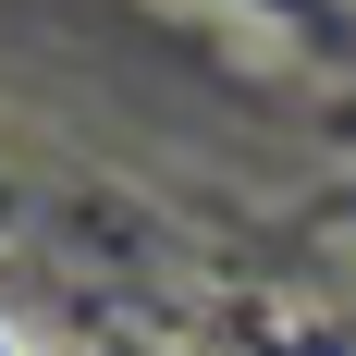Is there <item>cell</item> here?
<instances>
[{
    "instance_id": "cell-1",
    "label": "cell",
    "mask_w": 356,
    "mask_h": 356,
    "mask_svg": "<svg viewBox=\"0 0 356 356\" xmlns=\"http://www.w3.org/2000/svg\"><path fill=\"white\" fill-rule=\"evenodd\" d=\"M0 356H49V344H37V332H25V320H0Z\"/></svg>"
}]
</instances>
